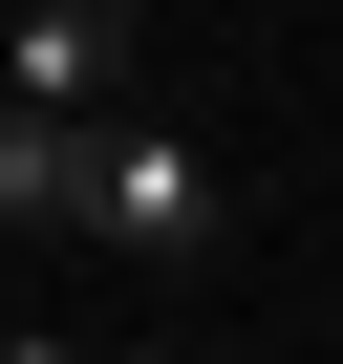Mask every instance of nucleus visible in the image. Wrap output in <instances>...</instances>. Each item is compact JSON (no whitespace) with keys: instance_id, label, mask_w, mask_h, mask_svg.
I'll list each match as a JSON object with an SVG mask.
<instances>
[{"instance_id":"f257e3e1","label":"nucleus","mask_w":343,"mask_h":364,"mask_svg":"<svg viewBox=\"0 0 343 364\" xmlns=\"http://www.w3.org/2000/svg\"><path fill=\"white\" fill-rule=\"evenodd\" d=\"M65 236H86L107 279H194V257L236 236V193H215V150H194V129H172L150 86H129V107L86 129V215H65Z\"/></svg>"},{"instance_id":"f03ea898","label":"nucleus","mask_w":343,"mask_h":364,"mask_svg":"<svg viewBox=\"0 0 343 364\" xmlns=\"http://www.w3.org/2000/svg\"><path fill=\"white\" fill-rule=\"evenodd\" d=\"M150 86V22H129V0H0V107H129Z\"/></svg>"},{"instance_id":"7ed1b4c3","label":"nucleus","mask_w":343,"mask_h":364,"mask_svg":"<svg viewBox=\"0 0 343 364\" xmlns=\"http://www.w3.org/2000/svg\"><path fill=\"white\" fill-rule=\"evenodd\" d=\"M0 257H22V193H0Z\"/></svg>"}]
</instances>
